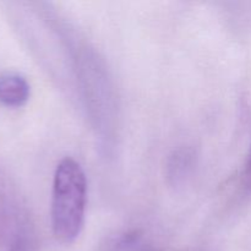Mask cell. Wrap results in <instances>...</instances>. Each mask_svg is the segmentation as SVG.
Instances as JSON below:
<instances>
[{"instance_id": "3", "label": "cell", "mask_w": 251, "mask_h": 251, "mask_svg": "<svg viewBox=\"0 0 251 251\" xmlns=\"http://www.w3.org/2000/svg\"><path fill=\"white\" fill-rule=\"evenodd\" d=\"M31 95V87L26 78L16 73L0 76V103L10 108L25 105Z\"/></svg>"}, {"instance_id": "5", "label": "cell", "mask_w": 251, "mask_h": 251, "mask_svg": "<svg viewBox=\"0 0 251 251\" xmlns=\"http://www.w3.org/2000/svg\"><path fill=\"white\" fill-rule=\"evenodd\" d=\"M194 153L189 149H181L174 152L168 163V176L178 184L188 176L194 166Z\"/></svg>"}, {"instance_id": "1", "label": "cell", "mask_w": 251, "mask_h": 251, "mask_svg": "<svg viewBox=\"0 0 251 251\" xmlns=\"http://www.w3.org/2000/svg\"><path fill=\"white\" fill-rule=\"evenodd\" d=\"M87 181L82 167L66 157L56 166L51 190V229L56 239L71 244L85 225Z\"/></svg>"}, {"instance_id": "4", "label": "cell", "mask_w": 251, "mask_h": 251, "mask_svg": "<svg viewBox=\"0 0 251 251\" xmlns=\"http://www.w3.org/2000/svg\"><path fill=\"white\" fill-rule=\"evenodd\" d=\"M97 251H156L144 235L137 232H123L105 238Z\"/></svg>"}, {"instance_id": "2", "label": "cell", "mask_w": 251, "mask_h": 251, "mask_svg": "<svg viewBox=\"0 0 251 251\" xmlns=\"http://www.w3.org/2000/svg\"><path fill=\"white\" fill-rule=\"evenodd\" d=\"M26 226L28 223L22 215L11 181L0 169V242H6L9 247Z\"/></svg>"}, {"instance_id": "6", "label": "cell", "mask_w": 251, "mask_h": 251, "mask_svg": "<svg viewBox=\"0 0 251 251\" xmlns=\"http://www.w3.org/2000/svg\"><path fill=\"white\" fill-rule=\"evenodd\" d=\"M243 183L248 189L251 190V145L249 152H248L247 161L244 164V171H243Z\"/></svg>"}]
</instances>
